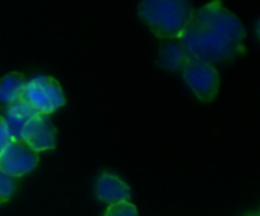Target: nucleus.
<instances>
[{
    "label": "nucleus",
    "mask_w": 260,
    "mask_h": 216,
    "mask_svg": "<svg viewBox=\"0 0 260 216\" xmlns=\"http://www.w3.org/2000/svg\"><path fill=\"white\" fill-rule=\"evenodd\" d=\"M187 61H188V57L181 45H169L161 51V55H159L161 66L166 69H172V71L184 68Z\"/></svg>",
    "instance_id": "obj_10"
},
{
    "label": "nucleus",
    "mask_w": 260,
    "mask_h": 216,
    "mask_svg": "<svg viewBox=\"0 0 260 216\" xmlns=\"http://www.w3.org/2000/svg\"><path fill=\"white\" fill-rule=\"evenodd\" d=\"M39 112L34 109L32 106H29L25 100H22L20 97L14 101H11L10 104H7L5 109V123L10 132V137L13 141H22V131L23 126Z\"/></svg>",
    "instance_id": "obj_7"
},
{
    "label": "nucleus",
    "mask_w": 260,
    "mask_h": 216,
    "mask_svg": "<svg viewBox=\"0 0 260 216\" xmlns=\"http://www.w3.org/2000/svg\"><path fill=\"white\" fill-rule=\"evenodd\" d=\"M26 78L20 72H10L5 77L0 78V101L10 104L11 101L17 100L26 86Z\"/></svg>",
    "instance_id": "obj_9"
},
{
    "label": "nucleus",
    "mask_w": 260,
    "mask_h": 216,
    "mask_svg": "<svg viewBox=\"0 0 260 216\" xmlns=\"http://www.w3.org/2000/svg\"><path fill=\"white\" fill-rule=\"evenodd\" d=\"M257 36H258V39H260V20H258V23H257Z\"/></svg>",
    "instance_id": "obj_14"
},
{
    "label": "nucleus",
    "mask_w": 260,
    "mask_h": 216,
    "mask_svg": "<svg viewBox=\"0 0 260 216\" xmlns=\"http://www.w3.org/2000/svg\"><path fill=\"white\" fill-rule=\"evenodd\" d=\"M11 137H10V132H8V128H7V123L4 120V117L0 115V155L5 152V149L10 146L11 143Z\"/></svg>",
    "instance_id": "obj_13"
},
{
    "label": "nucleus",
    "mask_w": 260,
    "mask_h": 216,
    "mask_svg": "<svg viewBox=\"0 0 260 216\" xmlns=\"http://www.w3.org/2000/svg\"><path fill=\"white\" fill-rule=\"evenodd\" d=\"M184 80L196 97L202 101H211L219 90V74L213 65L190 60L182 68Z\"/></svg>",
    "instance_id": "obj_4"
},
{
    "label": "nucleus",
    "mask_w": 260,
    "mask_h": 216,
    "mask_svg": "<svg viewBox=\"0 0 260 216\" xmlns=\"http://www.w3.org/2000/svg\"><path fill=\"white\" fill-rule=\"evenodd\" d=\"M20 98L32 106L39 114L51 115L66 103L60 83L48 75H39L26 83Z\"/></svg>",
    "instance_id": "obj_3"
},
{
    "label": "nucleus",
    "mask_w": 260,
    "mask_h": 216,
    "mask_svg": "<svg viewBox=\"0 0 260 216\" xmlns=\"http://www.w3.org/2000/svg\"><path fill=\"white\" fill-rule=\"evenodd\" d=\"M14 190H16V178L0 170V204L10 201Z\"/></svg>",
    "instance_id": "obj_11"
},
{
    "label": "nucleus",
    "mask_w": 260,
    "mask_h": 216,
    "mask_svg": "<svg viewBox=\"0 0 260 216\" xmlns=\"http://www.w3.org/2000/svg\"><path fill=\"white\" fill-rule=\"evenodd\" d=\"M96 196L100 201L115 205L119 202H128L130 199V187L118 176L110 173H103L96 181Z\"/></svg>",
    "instance_id": "obj_8"
},
{
    "label": "nucleus",
    "mask_w": 260,
    "mask_h": 216,
    "mask_svg": "<svg viewBox=\"0 0 260 216\" xmlns=\"http://www.w3.org/2000/svg\"><path fill=\"white\" fill-rule=\"evenodd\" d=\"M104 216H138V210L132 202H119L109 205Z\"/></svg>",
    "instance_id": "obj_12"
},
{
    "label": "nucleus",
    "mask_w": 260,
    "mask_h": 216,
    "mask_svg": "<svg viewBox=\"0 0 260 216\" xmlns=\"http://www.w3.org/2000/svg\"><path fill=\"white\" fill-rule=\"evenodd\" d=\"M22 141L26 143L37 153L42 150L54 149L57 144V129L46 114L34 115L22 131Z\"/></svg>",
    "instance_id": "obj_6"
},
{
    "label": "nucleus",
    "mask_w": 260,
    "mask_h": 216,
    "mask_svg": "<svg viewBox=\"0 0 260 216\" xmlns=\"http://www.w3.org/2000/svg\"><path fill=\"white\" fill-rule=\"evenodd\" d=\"M39 153L23 141H11L0 155V170L13 178H20L39 166Z\"/></svg>",
    "instance_id": "obj_5"
},
{
    "label": "nucleus",
    "mask_w": 260,
    "mask_h": 216,
    "mask_svg": "<svg viewBox=\"0 0 260 216\" xmlns=\"http://www.w3.org/2000/svg\"><path fill=\"white\" fill-rule=\"evenodd\" d=\"M246 33L236 14L220 2L196 11L181 36V46L190 60L204 63L226 61L243 49Z\"/></svg>",
    "instance_id": "obj_1"
},
{
    "label": "nucleus",
    "mask_w": 260,
    "mask_h": 216,
    "mask_svg": "<svg viewBox=\"0 0 260 216\" xmlns=\"http://www.w3.org/2000/svg\"><path fill=\"white\" fill-rule=\"evenodd\" d=\"M249 216H260V213H254V214H249Z\"/></svg>",
    "instance_id": "obj_15"
},
{
    "label": "nucleus",
    "mask_w": 260,
    "mask_h": 216,
    "mask_svg": "<svg viewBox=\"0 0 260 216\" xmlns=\"http://www.w3.org/2000/svg\"><path fill=\"white\" fill-rule=\"evenodd\" d=\"M138 10L150 31L161 39H181L194 14L184 0H146Z\"/></svg>",
    "instance_id": "obj_2"
}]
</instances>
